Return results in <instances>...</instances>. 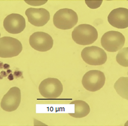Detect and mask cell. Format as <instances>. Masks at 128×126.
<instances>
[{"instance_id":"obj_2","label":"cell","mask_w":128,"mask_h":126,"mask_svg":"<svg viewBox=\"0 0 128 126\" xmlns=\"http://www.w3.org/2000/svg\"><path fill=\"white\" fill-rule=\"evenodd\" d=\"M78 16L72 9L63 8L58 10L54 15L53 22L55 27L62 30L71 29L76 25Z\"/></svg>"},{"instance_id":"obj_4","label":"cell","mask_w":128,"mask_h":126,"mask_svg":"<svg viewBox=\"0 0 128 126\" xmlns=\"http://www.w3.org/2000/svg\"><path fill=\"white\" fill-rule=\"evenodd\" d=\"M125 40V37L122 33L116 31H109L102 35L101 43L106 51L115 52L122 48Z\"/></svg>"},{"instance_id":"obj_21","label":"cell","mask_w":128,"mask_h":126,"mask_svg":"<svg viewBox=\"0 0 128 126\" xmlns=\"http://www.w3.org/2000/svg\"><path fill=\"white\" fill-rule=\"evenodd\" d=\"M3 77L1 75H0V79H2L3 78Z\"/></svg>"},{"instance_id":"obj_12","label":"cell","mask_w":128,"mask_h":126,"mask_svg":"<svg viewBox=\"0 0 128 126\" xmlns=\"http://www.w3.org/2000/svg\"><path fill=\"white\" fill-rule=\"evenodd\" d=\"M108 21L113 27L125 28L128 27V10L119 8L111 11L108 16Z\"/></svg>"},{"instance_id":"obj_22","label":"cell","mask_w":128,"mask_h":126,"mask_svg":"<svg viewBox=\"0 0 128 126\" xmlns=\"http://www.w3.org/2000/svg\"><path fill=\"white\" fill-rule=\"evenodd\" d=\"M0 36H1V34H0Z\"/></svg>"},{"instance_id":"obj_18","label":"cell","mask_w":128,"mask_h":126,"mask_svg":"<svg viewBox=\"0 0 128 126\" xmlns=\"http://www.w3.org/2000/svg\"><path fill=\"white\" fill-rule=\"evenodd\" d=\"M0 74V75H1L3 77H4V76L6 77V76H7V75H8V74L6 73L5 71H2Z\"/></svg>"},{"instance_id":"obj_1","label":"cell","mask_w":128,"mask_h":126,"mask_svg":"<svg viewBox=\"0 0 128 126\" xmlns=\"http://www.w3.org/2000/svg\"><path fill=\"white\" fill-rule=\"evenodd\" d=\"M98 37L96 29L88 24H81L75 28L72 32V40L77 44L83 46L94 43Z\"/></svg>"},{"instance_id":"obj_17","label":"cell","mask_w":128,"mask_h":126,"mask_svg":"<svg viewBox=\"0 0 128 126\" xmlns=\"http://www.w3.org/2000/svg\"><path fill=\"white\" fill-rule=\"evenodd\" d=\"M14 75L16 77H20L21 76H22V72L20 71H18V72H15L14 73Z\"/></svg>"},{"instance_id":"obj_3","label":"cell","mask_w":128,"mask_h":126,"mask_svg":"<svg viewBox=\"0 0 128 126\" xmlns=\"http://www.w3.org/2000/svg\"><path fill=\"white\" fill-rule=\"evenodd\" d=\"M41 95L47 99H56L63 92V87L60 81L56 78H48L44 80L39 86Z\"/></svg>"},{"instance_id":"obj_20","label":"cell","mask_w":128,"mask_h":126,"mask_svg":"<svg viewBox=\"0 0 128 126\" xmlns=\"http://www.w3.org/2000/svg\"><path fill=\"white\" fill-rule=\"evenodd\" d=\"M4 68L5 69H8L10 67V65L7 64H5L3 66Z\"/></svg>"},{"instance_id":"obj_9","label":"cell","mask_w":128,"mask_h":126,"mask_svg":"<svg viewBox=\"0 0 128 126\" xmlns=\"http://www.w3.org/2000/svg\"><path fill=\"white\" fill-rule=\"evenodd\" d=\"M21 100V93L19 88H11L5 94L1 100V108L8 112H12L17 109Z\"/></svg>"},{"instance_id":"obj_16","label":"cell","mask_w":128,"mask_h":126,"mask_svg":"<svg viewBox=\"0 0 128 126\" xmlns=\"http://www.w3.org/2000/svg\"><path fill=\"white\" fill-rule=\"evenodd\" d=\"M102 1H85L86 4L90 8L95 9L100 6Z\"/></svg>"},{"instance_id":"obj_13","label":"cell","mask_w":128,"mask_h":126,"mask_svg":"<svg viewBox=\"0 0 128 126\" xmlns=\"http://www.w3.org/2000/svg\"><path fill=\"white\" fill-rule=\"evenodd\" d=\"M70 104H74L75 106L74 113H69L71 116L76 118H81L86 117L90 113V108L89 105L84 100H78L70 103Z\"/></svg>"},{"instance_id":"obj_14","label":"cell","mask_w":128,"mask_h":126,"mask_svg":"<svg viewBox=\"0 0 128 126\" xmlns=\"http://www.w3.org/2000/svg\"><path fill=\"white\" fill-rule=\"evenodd\" d=\"M114 88L117 94L124 99L128 100V77H121L116 81Z\"/></svg>"},{"instance_id":"obj_10","label":"cell","mask_w":128,"mask_h":126,"mask_svg":"<svg viewBox=\"0 0 128 126\" xmlns=\"http://www.w3.org/2000/svg\"><path fill=\"white\" fill-rule=\"evenodd\" d=\"M3 24L6 30L12 34H19L26 27L25 18L18 14L12 13L8 15L4 19Z\"/></svg>"},{"instance_id":"obj_8","label":"cell","mask_w":128,"mask_h":126,"mask_svg":"<svg viewBox=\"0 0 128 126\" xmlns=\"http://www.w3.org/2000/svg\"><path fill=\"white\" fill-rule=\"evenodd\" d=\"M29 41L32 48L41 52L50 50L54 45V40L51 36L43 32H34L30 36Z\"/></svg>"},{"instance_id":"obj_19","label":"cell","mask_w":128,"mask_h":126,"mask_svg":"<svg viewBox=\"0 0 128 126\" xmlns=\"http://www.w3.org/2000/svg\"><path fill=\"white\" fill-rule=\"evenodd\" d=\"M8 79L10 80H12L14 79V77H13V75L12 74H10L9 76H8Z\"/></svg>"},{"instance_id":"obj_5","label":"cell","mask_w":128,"mask_h":126,"mask_svg":"<svg viewBox=\"0 0 128 126\" xmlns=\"http://www.w3.org/2000/svg\"><path fill=\"white\" fill-rule=\"evenodd\" d=\"M106 77L103 72L97 70H89L84 75L82 84L84 88L90 92L100 90L105 82Z\"/></svg>"},{"instance_id":"obj_15","label":"cell","mask_w":128,"mask_h":126,"mask_svg":"<svg viewBox=\"0 0 128 126\" xmlns=\"http://www.w3.org/2000/svg\"><path fill=\"white\" fill-rule=\"evenodd\" d=\"M116 60L118 64L124 67L128 66V47L120 50L116 56Z\"/></svg>"},{"instance_id":"obj_11","label":"cell","mask_w":128,"mask_h":126,"mask_svg":"<svg viewBox=\"0 0 128 126\" xmlns=\"http://www.w3.org/2000/svg\"><path fill=\"white\" fill-rule=\"evenodd\" d=\"M25 14L28 18L29 22L37 27L44 25L50 18V13L47 10L43 8H30L27 9Z\"/></svg>"},{"instance_id":"obj_7","label":"cell","mask_w":128,"mask_h":126,"mask_svg":"<svg viewBox=\"0 0 128 126\" xmlns=\"http://www.w3.org/2000/svg\"><path fill=\"white\" fill-rule=\"evenodd\" d=\"M23 46L18 39L10 36L0 38V57L11 58L18 56L21 52Z\"/></svg>"},{"instance_id":"obj_6","label":"cell","mask_w":128,"mask_h":126,"mask_svg":"<svg viewBox=\"0 0 128 126\" xmlns=\"http://www.w3.org/2000/svg\"><path fill=\"white\" fill-rule=\"evenodd\" d=\"M81 57L85 63L93 66L102 65L107 60L105 52L102 48L95 46L84 48L82 51Z\"/></svg>"}]
</instances>
